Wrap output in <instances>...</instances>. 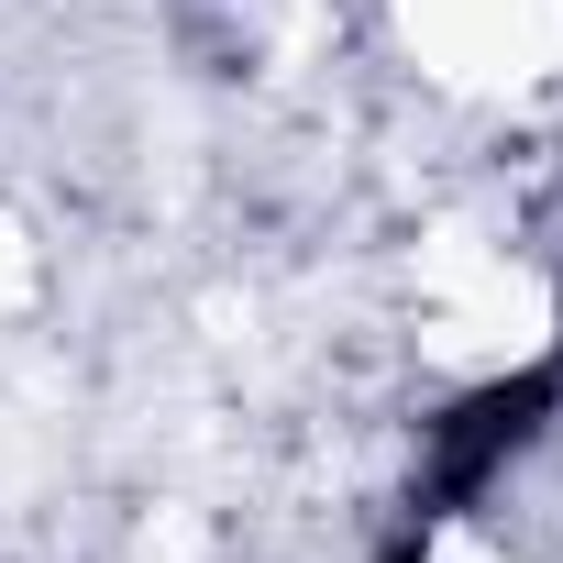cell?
Segmentation results:
<instances>
[{
  "label": "cell",
  "instance_id": "cell-1",
  "mask_svg": "<svg viewBox=\"0 0 563 563\" xmlns=\"http://www.w3.org/2000/svg\"><path fill=\"white\" fill-rule=\"evenodd\" d=\"M563 409V365H519V376H486L464 387L431 431H420V519H464Z\"/></svg>",
  "mask_w": 563,
  "mask_h": 563
}]
</instances>
